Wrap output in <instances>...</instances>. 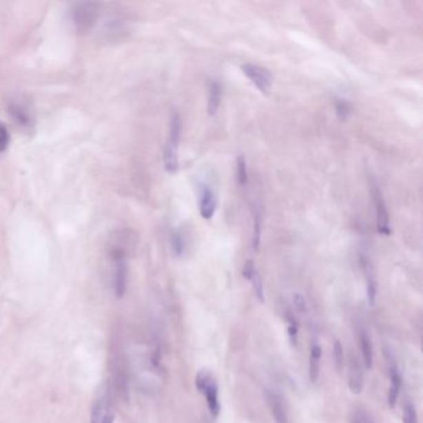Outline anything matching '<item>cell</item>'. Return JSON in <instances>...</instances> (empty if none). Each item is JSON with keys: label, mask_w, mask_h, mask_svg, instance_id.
<instances>
[{"label": "cell", "mask_w": 423, "mask_h": 423, "mask_svg": "<svg viewBox=\"0 0 423 423\" xmlns=\"http://www.w3.org/2000/svg\"><path fill=\"white\" fill-rule=\"evenodd\" d=\"M9 132H8L7 127L0 123V153L7 149L8 145H9Z\"/></svg>", "instance_id": "cell-25"}, {"label": "cell", "mask_w": 423, "mask_h": 423, "mask_svg": "<svg viewBox=\"0 0 423 423\" xmlns=\"http://www.w3.org/2000/svg\"><path fill=\"white\" fill-rule=\"evenodd\" d=\"M390 380H391V385H390V391H389V404L390 407H393L398 402L400 389H401V376L395 365H391L390 367Z\"/></svg>", "instance_id": "cell-14"}, {"label": "cell", "mask_w": 423, "mask_h": 423, "mask_svg": "<svg viewBox=\"0 0 423 423\" xmlns=\"http://www.w3.org/2000/svg\"><path fill=\"white\" fill-rule=\"evenodd\" d=\"M199 207L201 218L204 220H212L216 212V198L210 187H204L201 189Z\"/></svg>", "instance_id": "cell-8"}, {"label": "cell", "mask_w": 423, "mask_h": 423, "mask_svg": "<svg viewBox=\"0 0 423 423\" xmlns=\"http://www.w3.org/2000/svg\"><path fill=\"white\" fill-rule=\"evenodd\" d=\"M320 359H322V349L317 344L311 347V359H309V379L311 382H317L320 373Z\"/></svg>", "instance_id": "cell-12"}, {"label": "cell", "mask_w": 423, "mask_h": 423, "mask_svg": "<svg viewBox=\"0 0 423 423\" xmlns=\"http://www.w3.org/2000/svg\"><path fill=\"white\" fill-rule=\"evenodd\" d=\"M333 358H334V362H336L338 371H342V367H344V350H342V344L339 340H336L334 345H333Z\"/></svg>", "instance_id": "cell-21"}, {"label": "cell", "mask_w": 423, "mask_h": 423, "mask_svg": "<svg viewBox=\"0 0 423 423\" xmlns=\"http://www.w3.org/2000/svg\"><path fill=\"white\" fill-rule=\"evenodd\" d=\"M266 398H267L268 406L272 412L276 423H287V413L282 400L278 395H276L274 392L266 391Z\"/></svg>", "instance_id": "cell-9"}, {"label": "cell", "mask_w": 423, "mask_h": 423, "mask_svg": "<svg viewBox=\"0 0 423 423\" xmlns=\"http://www.w3.org/2000/svg\"><path fill=\"white\" fill-rule=\"evenodd\" d=\"M99 17V6L96 3H79L72 9V19L79 32H87Z\"/></svg>", "instance_id": "cell-3"}, {"label": "cell", "mask_w": 423, "mask_h": 423, "mask_svg": "<svg viewBox=\"0 0 423 423\" xmlns=\"http://www.w3.org/2000/svg\"><path fill=\"white\" fill-rule=\"evenodd\" d=\"M288 336L291 339V342L293 345L297 344V336H298V328L296 322H293L292 319H289V327H288Z\"/></svg>", "instance_id": "cell-29"}, {"label": "cell", "mask_w": 423, "mask_h": 423, "mask_svg": "<svg viewBox=\"0 0 423 423\" xmlns=\"http://www.w3.org/2000/svg\"><path fill=\"white\" fill-rule=\"evenodd\" d=\"M371 196H373V206L376 210V221H378V231L381 235H391V226H390V216L386 207L385 200L379 187L373 185L371 187Z\"/></svg>", "instance_id": "cell-5"}, {"label": "cell", "mask_w": 423, "mask_h": 423, "mask_svg": "<svg viewBox=\"0 0 423 423\" xmlns=\"http://www.w3.org/2000/svg\"><path fill=\"white\" fill-rule=\"evenodd\" d=\"M404 423H417L416 410L411 404H404Z\"/></svg>", "instance_id": "cell-24"}, {"label": "cell", "mask_w": 423, "mask_h": 423, "mask_svg": "<svg viewBox=\"0 0 423 423\" xmlns=\"http://www.w3.org/2000/svg\"><path fill=\"white\" fill-rule=\"evenodd\" d=\"M336 112L338 118L340 121H347L350 113H351V106L348 101L338 100L336 102Z\"/></svg>", "instance_id": "cell-20"}, {"label": "cell", "mask_w": 423, "mask_h": 423, "mask_svg": "<svg viewBox=\"0 0 423 423\" xmlns=\"http://www.w3.org/2000/svg\"><path fill=\"white\" fill-rule=\"evenodd\" d=\"M256 272L255 263L252 260H247V261L245 262V265H243V278H246L247 280H251L252 278V276Z\"/></svg>", "instance_id": "cell-28"}, {"label": "cell", "mask_w": 423, "mask_h": 423, "mask_svg": "<svg viewBox=\"0 0 423 423\" xmlns=\"http://www.w3.org/2000/svg\"><path fill=\"white\" fill-rule=\"evenodd\" d=\"M10 111L13 113V117L21 127H30L32 125V118L30 114L28 113L25 108L23 106H12Z\"/></svg>", "instance_id": "cell-16"}, {"label": "cell", "mask_w": 423, "mask_h": 423, "mask_svg": "<svg viewBox=\"0 0 423 423\" xmlns=\"http://www.w3.org/2000/svg\"><path fill=\"white\" fill-rule=\"evenodd\" d=\"M351 423H373L371 417L367 415L365 411L358 410L355 411L354 415H353V420Z\"/></svg>", "instance_id": "cell-27"}, {"label": "cell", "mask_w": 423, "mask_h": 423, "mask_svg": "<svg viewBox=\"0 0 423 423\" xmlns=\"http://www.w3.org/2000/svg\"><path fill=\"white\" fill-rule=\"evenodd\" d=\"M196 386L200 391L204 393V396L207 401L209 410L212 412V416H218V411H220V404H218V385L216 381L212 379L209 373H200L196 376Z\"/></svg>", "instance_id": "cell-4"}, {"label": "cell", "mask_w": 423, "mask_h": 423, "mask_svg": "<svg viewBox=\"0 0 423 423\" xmlns=\"http://www.w3.org/2000/svg\"><path fill=\"white\" fill-rule=\"evenodd\" d=\"M223 97V86L220 82L212 81L209 88V100H207V113L210 116H215L218 112V107L221 103Z\"/></svg>", "instance_id": "cell-10"}, {"label": "cell", "mask_w": 423, "mask_h": 423, "mask_svg": "<svg viewBox=\"0 0 423 423\" xmlns=\"http://www.w3.org/2000/svg\"><path fill=\"white\" fill-rule=\"evenodd\" d=\"M252 283V288L255 292L256 298L258 299L260 303H265V289H263V282H262L261 276L256 271L252 278L249 280Z\"/></svg>", "instance_id": "cell-17"}, {"label": "cell", "mask_w": 423, "mask_h": 423, "mask_svg": "<svg viewBox=\"0 0 423 423\" xmlns=\"http://www.w3.org/2000/svg\"><path fill=\"white\" fill-rule=\"evenodd\" d=\"M241 71L261 94H269L272 90L274 77L267 69L254 63H243Z\"/></svg>", "instance_id": "cell-1"}, {"label": "cell", "mask_w": 423, "mask_h": 423, "mask_svg": "<svg viewBox=\"0 0 423 423\" xmlns=\"http://www.w3.org/2000/svg\"><path fill=\"white\" fill-rule=\"evenodd\" d=\"M172 246H173V251H174V254L176 256H180L183 254V251H184V238H183V235H181V232L179 231H176L173 234V236H172Z\"/></svg>", "instance_id": "cell-22"}, {"label": "cell", "mask_w": 423, "mask_h": 423, "mask_svg": "<svg viewBox=\"0 0 423 423\" xmlns=\"http://www.w3.org/2000/svg\"><path fill=\"white\" fill-rule=\"evenodd\" d=\"M169 139L167 145L178 149L181 136V118L179 113L173 111L170 117V127H169Z\"/></svg>", "instance_id": "cell-11"}, {"label": "cell", "mask_w": 423, "mask_h": 423, "mask_svg": "<svg viewBox=\"0 0 423 423\" xmlns=\"http://www.w3.org/2000/svg\"><path fill=\"white\" fill-rule=\"evenodd\" d=\"M114 413L108 400L101 398L94 404L91 411V423H113Z\"/></svg>", "instance_id": "cell-6"}, {"label": "cell", "mask_w": 423, "mask_h": 423, "mask_svg": "<svg viewBox=\"0 0 423 423\" xmlns=\"http://www.w3.org/2000/svg\"><path fill=\"white\" fill-rule=\"evenodd\" d=\"M113 261V286L114 292L118 298L125 296L127 288V263H125V251L121 247L112 249Z\"/></svg>", "instance_id": "cell-2"}, {"label": "cell", "mask_w": 423, "mask_h": 423, "mask_svg": "<svg viewBox=\"0 0 423 423\" xmlns=\"http://www.w3.org/2000/svg\"><path fill=\"white\" fill-rule=\"evenodd\" d=\"M359 340H360L361 354H362L364 365L367 367V370H371L373 361V347H371L370 338H369V336H367V333H365L364 330L360 331Z\"/></svg>", "instance_id": "cell-13"}, {"label": "cell", "mask_w": 423, "mask_h": 423, "mask_svg": "<svg viewBox=\"0 0 423 423\" xmlns=\"http://www.w3.org/2000/svg\"><path fill=\"white\" fill-rule=\"evenodd\" d=\"M237 179L243 187L247 185V181H249L247 164H246V159L243 156H238V158H237Z\"/></svg>", "instance_id": "cell-18"}, {"label": "cell", "mask_w": 423, "mask_h": 423, "mask_svg": "<svg viewBox=\"0 0 423 423\" xmlns=\"http://www.w3.org/2000/svg\"><path fill=\"white\" fill-rule=\"evenodd\" d=\"M262 224L261 218L258 214L254 216V232H252V249H258L261 243Z\"/></svg>", "instance_id": "cell-19"}, {"label": "cell", "mask_w": 423, "mask_h": 423, "mask_svg": "<svg viewBox=\"0 0 423 423\" xmlns=\"http://www.w3.org/2000/svg\"><path fill=\"white\" fill-rule=\"evenodd\" d=\"M293 305H294V308H296V311L300 313V314H303L307 311V305H305V299L302 294H299V293H296L294 296H293Z\"/></svg>", "instance_id": "cell-26"}, {"label": "cell", "mask_w": 423, "mask_h": 423, "mask_svg": "<svg viewBox=\"0 0 423 423\" xmlns=\"http://www.w3.org/2000/svg\"><path fill=\"white\" fill-rule=\"evenodd\" d=\"M163 158H164V167L165 170L170 173V174H175L179 169V159H178V149L172 148L165 144L164 147V153H163Z\"/></svg>", "instance_id": "cell-15"}, {"label": "cell", "mask_w": 423, "mask_h": 423, "mask_svg": "<svg viewBox=\"0 0 423 423\" xmlns=\"http://www.w3.org/2000/svg\"><path fill=\"white\" fill-rule=\"evenodd\" d=\"M364 386V373L359 359L356 356L350 358L349 362V387L353 393L359 395L362 391Z\"/></svg>", "instance_id": "cell-7"}, {"label": "cell", "mask_w": 423, "mask_h": 423, "mask_svg": "<svg viewBox=\"0 0 423 423\" xmlns=\"http://www.w3.org/2000/svg\"><path fill=\"white\" fill-rule=\"evenodd\" d=\"M367 299H369V305H375V299H376V285L375 280L370 272L367 274Z\"/></svg>", "instance_id": "cell-23"}]
</instances>
